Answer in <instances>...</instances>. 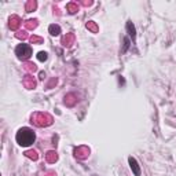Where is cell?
Wrapping results in <instances>:
<instances>
[{"mask_svg":"<svg viewBox=\"0 0 176 176\" xmlns=\"http://www.w3.org/2000/svg\"><path fill=\"white\" fill-rule=\"evenodd\" d=\"M128 162H129V167H131L133 175H135V176H140V167H139V164H138V161H136L133 157H129Z\"/></svg>","mask_w":176,"mask_h":176,"instance_id":"obj_5","label":"cell"},{"mask_svg":"<svg viewBox=\"0 0 176 176\" xmlns=\"http://www.w3.org/2000/svg\"><path fill=\"white\" fill-rule=\"evenodd\" d=\"M21 25V18L17 15H12L11 18H10V22H8V26H10V29H12V30H17V29L19 28Z\"/></svg>","mask_w":176,"mask_h":176,"instance_id":"obj_6","label":"cell"},{"mask_svg":"<svg viewBox=\"0 0 176 176\" xmlns=\"http://www.w3.org/2000/svg\"><path fill=\"white\" fill-rule=\"evenodd\" d=\"M52 116H50L48 113H43V112H37L33 113L32 117H30V123L37 127H48V125L52 124Z\"/></svg>","mask_w":176,"mask_h":176,"instance_id":"obj_2","label":"cell"},{"mask_svg":"<svg viewBox=\"0 0 176 176\" xmlns=\"http://www.w3.org/2000/svg\"><path fill=\"white\" fill-rule=\"evenodd\" d=\"M128 47H129V39L128 37H125L124 39V48H123V51L121 52H125L127 50H128Z\"/></svg>","mask_w":176,"mask_h":176,"instance_id":"obj_22","label":"cell"},{"mask_svg":"<svg viewBox=\"0 0 176 176\" xmlns=\"http://www.w3.org/2000/svg\"><path fill=\"white\" fill-rule=\"evenodd\" d=\"M36 1H33V0H30V1H28L26 3V6H25V10H26V12H30V11H33L35 8H36Z\"/></svg>","mask_w":176,"mask_h":176,"instance_id":"obj_16","label":"cell"},{"mask_svg":"<svg viewBox=\"0 0 176 176\" xmlns=\"http://www.w3.org/2000/svg\"><path fill=\"white\" fill-rule=\"evenodd\" d=\"M47 58H48V54H47V52L40 51L39 54H37V59L41 61V62H44V61H47Z\"/></svg>","mask_w":176,"mask_h":176,"instance_id":"obj_19","label":"cell"},{"mask_svg":"<svg viewBox=\"0 0 176 176\" xmlns=\"http://www.w3.org/2000/svg\"><path fill=\"white\" fill-rule=\"evenodd\" d=\"M76 98H77L76 94H69V95H66V98H65V105H66V106H73V105L77 102Z\"/></svg>","mask_w":176,"mask_h":176,"instance_id":"obj_8","label":"cell"},{"mask_svg":"<svg viewBox=\"0 0 176 176\" xmlns=\"http://www.w3.org/2000/svg\"><path fill=\"white\" fill-rule=\"evenodd\" d=\"M15 55L18 56V59L21 61H28L32 56V47L29 44H19L15 48Z\"/></svg>","mask_w":176,"mask_h":176,"instance_id":"obj_3","label":"cell"},{"mask_svg":"<svg viewBox=\"0 0 176 176\" xmlns=\"http://www.w3.org/2000/svg\"><path fill=\"white\" fill-rule=\"evenodd\" d=\"M15 139H17V142H18L19 146L28 147V146H30L32 143H35V140H36V133L33 132V129L28 128V127H24V128H21L19 131L17 132Z\"/></svg>","mask_w":176,"mask_h":176,"instance_id":"obj_1","label":"cell"},{"mask_svg":"<svg viewBox=\"0 0 176 176\" xmlns=\"http://www.w3.org/2000/svg\"><path fill=\"white\" fill-rule=\"evenodd\" d=\"M25 156L28 157V158H30V160H35V161L39 158L36 150H28V151H25Z\"/></svg>","mask_w":176,"mask_h":176,"instance_id":"obj_15","label":"cell"},{"mask_svg":"<svg viewBox=\"0 0 176 176\" xmlns=\"http://www.w3.org/2000/svg\"><path fill=\"white\" fill-rule=\"evenodd\" d=\"M24 85L28 88V89H32V88L36 87V81H35V79H33L30 74H28V76H25V79H24Z\"/></svg>","mask_w":176,"mask_h":176,"instance_id":"obj_7","label":"cell"},{"mask_svg":"<svg viewBox=\"0 0 176 176\" xmlns=\"http://www.w3.org/2000/svg\"><path fill=\"white\" fill-rule=\"evenodd\" d=\"M127 30L129 32V36L132 37V40L135 41V39H136V30H135V26H133V24H132L131 21H128V22H127Z\"/></svg>","mask_w":176,"mask_h":176,"instance_id":"obj_10","label":"cell"},{"mask_svg":"<svg viewBox=\"0 0 176 176\" xmlns=\"http://www.w3.org/2000/svg\"><path fill=\"white\" fill-rule=\"evenodd\" d=\"M17 36V39H21V40H26V39H28V33H26V30H22V32H18L15 35Z\"/></svg>","mask_w":176,"mask_h":176,"instance_id":"obj_18","label":"cell"},{"mask_svg":"<svg viewBox=\"0 0 176 176\" xmlns=\"http://www.w3.org/2000/svg\"><path fill=\"white\" fill-rule=\"evenodd\" d=\"M30 41H32L33 44H41L43 43V39L39 36H30Z\"/></svg>","mask_w":176,"mask_h":176,"instance_id":"obj_20","label":"cell"},{"mask_svg":"<svg viewBox=\"0 0 176 176\" xmlns=\"http://www.w3.org/2000/svg\"><path fill=\"white\" fill-rule=\"evenodd\" d=\"M87 29H91L92 32H98V28H96V25L94 22H88L87 24Z\"/></svg>","mask_w":176,"mask_h":176,"instance_id":"obj_21","label":"cell"},{"mask_svg":"<svg viewBox=\"0 0 176 176\" xmlns=\"http://www.w3.org/2000/svg\"><path fill=\"white\" fill-rule=\"evenodd\" d=\"M77 10H79V6H77V3H69L68 4V11L70 12V14H74Z\"/></svg>","mask_w":176,"mask_h":176,"instance_id":"obj_17","label":"cell"},{"mask_svg":"<svg viewBox=\"0 0 176 176\" xmlns=\"http://www.w3.org/2000/svg\"><path fill=\"white\" fill-rule=\"evenodd\" d=\"M74 156H76L77 158H80V160H85V158L89 156V149L85 147V146H81V147L74 150Z\"/></svg>","mask_w":176,"mask_h":176,"instance_id":"obj_4","label":"cell"},{"mask_svg":"<svg viewBox=\"0 0 176 176\" xmlns=\"http://www.w3.org/2000/svg\"><path fill=\"white\" fill-rule=\"evenodd\" d=\"M48 32H50V35H51V36H58V35L61 33V26H59V25H55V24L50 25Z\"/></svg>","mask_w":176,"mask_h":176,"instance_id":"obj_9","label":"cell"},{"mask_svg":"<svg viewBox=\"0 0 176 176\" xmlns=\"http://www.w3.org/2000/svg\"><path fill=\"white\" fill-rule=\"evenodd\" d=\"M37 26V21L36 19H29L25 22V28L29 29V30H32V29H35Z\"/></svg>","mask_w":176,"mask_h":176,"instance_id":"obj_14","label":"cell"},{"mask_svg":"<svg viewBox=\"0 0 176 176\" xmlns=\"http://www.w3.org/2000/svg\"><path fill=\"white\" fill-rule=\"evenodd\" d=\"M74 41V35L73 33H69V35H66V36L63 37V45H72V43Z\"/></svg>","mask_w":176,"mask_h":176,"instance_id":"obj_11","label":"cell"},{"mask_svg":"<svg viewBox=\"0 0 176 176\" xmlns=\"http://www.w3.org/2000/svg\"><path fill=\"white\" fill-rule=\"evenodd\" d=\"M44 77H45V73L41 72V73H40V79H41V80H44Z\"/></svg>","mask_w":176,"mask_h":176,"instance_id":"obj_23","label":"cell"},{"mask_svg":"<svg viewBox=\"0 0 176 176\" xmlns=\"http://www.w3.org/2000/svg\"><path fill=\"white\" fill-rule=\"evenodd\" d=\"M45 158H47L48 162H55L56 160H58V156H56V153L55 151H48L47 154H45Z\"/></svg>","mask_w":176,"mask_h":176,"instance_id":"obj_12","label":"cell"},{"mask_svg":"<svg viewBox=\"0 0 176 176\" xmlns=\"http://www.w3.org/2000/svg\"><path fill=\"white\" fill-rule=\"evenodd\" d=\"M24 69L26 70V72H36L37 66L35 63H32V62H26V63L24 65Z\"/></svg>","mask_w":176,"mask_h":176,"instance_id":"obj_13","label":"cell"}]
</instances>
